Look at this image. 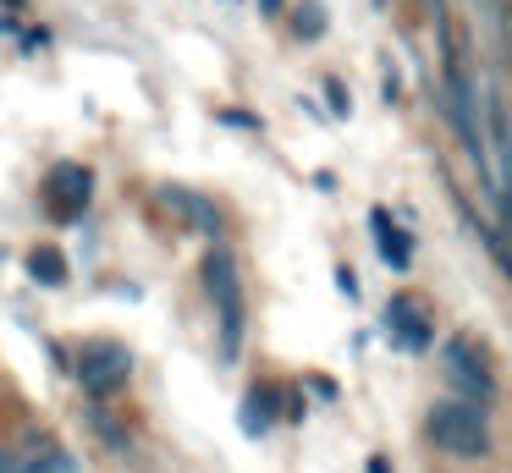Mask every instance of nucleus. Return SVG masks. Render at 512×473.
I'll list each match as a JSON object with an SVG mask.
<instances>
[{
	"mask_svg": "<svg viewBox=\"0 0 512 473\" xmlns=\"http://www.w3.org/2000/svg\"><path fill=\"white\" fill-rule=\"evenodd\" d=\"M424 429H430V440L441 451H452V457H485V446H490L485 418L468 402H435L430 418H424Z\"/></svg>",
	"mask_w": 512,
	"mask_h": 473,
	"instance_id": "f257e3e1",
	"label": "nucleus"
},
{
	"mask_svg": "<svg viewBox=\"0 0 512 473\" xmlns=\"http://www.w3.org/2000/svg\"><path fill=\"white\" fill-rule=\"evenodd\" d=\"M133 374V352L122 347V341H94V347H83V358H78V380H83V391L89 396H105V391H116V385Z\"/></svg>",
	"mask_w": 512,
	"mask_h": 473,
	"instance_id": "f03ea898",
	"label": "nucleus"
},
{
	"mask_svg": "<svg viewBox=\"0 0 512 473\" xmlns=\"http://www.w3.org/2000/svg\"><path fill=\"white\" fill-rule=\"evenodd\" d=\"M441 358H446V374H452L457 391L485 402V396H490V369L479 363V347H468V341H446Z\"/></svg>",
	"mask_w": 512,
	"mask_h": 473,
	"instance_id": "7ed1b4c3",
	"label": "nucleus"
},
{
	"mask_svg": "<svg viewBox=\"0 0 512 473\" xmlns=\"http://www.w3.org/2000/svg\"><path fill=\"white\" fill-rule=\"evenodd\" d=\"M50 193H56L61 220H78L83 209H89V198H94V171H89V165H56Z\"/></svg>",
	"mask_w": 512,
	"mask_h": 473,
	"instance_id": "20e7f679",
	"label": "nucleus"
},
{
	"mask_svg": "<svg viewBox=\"0 0 512 473\" xmlns=\"http://www.w3.org/2000/svg\"><path fill=\"white\" fill-rule=\"evenodd\" d=\"M199 281H204V292H210L215 308H221V303H237V297H243V286H237V259H232L226 248H210V253H204Z\"/></svg>",
	"mask_w": 512,
	"mask_h": 473,
	"instance_id": "39448f33",
	"label": "nucleus"
},
{
	"mask_svg": "<svg viewBox=\"0 0 512 473\" xmlns=\"http://www.w3.org/2000/svg\"><path fill=\"white\" fill-rule=\"evenodd\" d=\"M386 330L397 336V347H402V352H424V347H430V325H424V314L408 303V297H391V308H386Z\"/></svg>",
	"mask_w": 512,
	"mask_h": 473,
	"instance_id": "423d86ee",
	"label": "nucleus"
},
{
	"mask_svg": "<svg viewBox=\"0 0 512 473\" xmlns=\"http://www.w3.org/2000/svg\"><path fill=\"white\" fill-rule=\"evenodd\" d=\"M160 204H166V209H182V220H188V226H199V231H210V237H215V231H221V220H215V209H210V198H199V193H188V187H177V182H166V187H160Z\"/></svg>",
	"mask_w": 512,
	"mask_h": 473,
	"instance_id": "0eeeda50",
	"label": "nucleus"
},
{
	"mask_svg": "<svg viewBox=\"0 0 512 473\" xmlns=\"http://www.w3.org/2000/svg\"><path fill=\"white\" fill-rule=\"evenodd\" d=\"M237 418H243L248 435H270V424H276V385H254L243 396V407H237Z\"/></svg>",
	"mask_w": 512,
	"mask_h": 473,
	"instance_id": "6e6552de",
	"label": "nucleus"
},
{
	"mask_svg": "<svg viewBox=\"0 0 512 473\" xmlns=\"http://www.w3.org/2000/svg\"><path fill=\"white\" fill-rule=\"evenodd\" d=\"M369 226H375V242H380V253H386L391 270H408V264H413V242L386 220V209H375V215H369Z\"/></svg>",
	"mask_w": 512,
	"mask_h": 473,
	"instance_id": "1a4fd4ad",
	"label": "nucleus"
},
{
	"mask_svg": "<svg viewBox=\"0 0 512 473\" xmlns=\"http://www.w3.org/2000/svg\"><path fill=\"white\" fill-rule=\"evenodd\" d=\"M28 275L39 286H67V259L56 248H39V253H28Z\"/></svg>",
	"mask_w": 512,
	"mask_h": 473,
	"instance_id": "9d476101",
	"label": "nucleus"
},
{
	"mask_svg": "<svg viewBox=\"0 0 512 473\" xmlns=\"http://www.w3.org/2000/svg\"><path fill=\"white\" fill-rule=\"evenodd\" d=\"M243 352V297L237 303H221V358L232 363Z\"/></svg>",
	"mask_w": 512,
	"mask_h": 473,
	"instance_id": "9b49d317",
	"label": "nucleus"
},
{
	"mask_svg": "<svg viewBox=\"0 0 512 473\" xmlns=\"http://www.w3.org/2000/svg\"><path fill=\"white\" fill-rule=\"evenodd\" d=\"M292 28H298V39H320L325 33V6L320 0H303V6L292 11Z\"/></svg>",
	"mask_w": 512,
	"mask_h": 473,
	"instance_id": "f8f14e48",
	"label": "nucleus"
},
{
	"mask_svg": "<svg viewBox=\"0 0 512 473\" xmlns=\"http://www.w3.org/2000/svg\"><path fill=\"white\" fill-rule=\"evenodd\" d=\"M34 473H78V462H72V451H61V446H56V451H50V457L34 468Z\"/></svg>",
	"mask_w": 512,
	"mask_h": 473,
	"instance_id": "ddd939ff",
	"label": "nucleus"
},
{
	"mask_svg": "<svg viewBox=\"0 0 512 473\" xmlns=\"http://www.w3.org/2000/svg\"><path fill=\"white\" fill-rule=\"evenodd\" d=\"M0 473H34V468L23 462V451H17V446H0Z\"/></svg>",
	"mask_w": 512,
	"mask_h": 473,
	"instance_id": "4468645a",
	"label": "nucleus"
},
{
	"mask_svg": "<svg viewBox=\"0 0 512 473\" xmlns=\"http://www.w3.org/2000/svg\"><path fill=\"white\" fill-rule=\"evenodd\" d=\"M221 121L237 132H259V116H248V110H221Z\"/></svg>",
	"mask_w": 512,
	"mask_h": 473,
	"instance_id": "2eb2a0df",
	"label": "nucleus"
},
{
	"mask_svg": "<svg viewBox=\"0 0 512 473\" xmlns=\"http://www.w3.org/2000/svg\"><path fill=\"white\" fill-rule=\"evenodd\" d=\"M325 99H331L336 116H347V94H342V83H325Z\"/></svg>",
	"mask_w": 512,
	"mask_h": 473,
	"instance_id": "dca6fc26",
	"label": "nucleus"
},
{
	"mask_svg": "<svg viewBox=\"0 0 512 473\" xmlns=\"http://www.w3.org/2000/svg\"><path fill=\"white\" fill-rule=\"evenodd\" d=\"M259 6H265V17H276V11H281V0H259Z\"/></svg>",
	"mask_w": 512,
	"mask_h": 473,
	"instance_id": "f3484780",
	"label": "nucleus"
},
{
	"mask_svg": "<svg viewBox=\"0 0 512 473\" xmlns=\"http://www.w3.org/2000/svg\"><path fill=\"white\" fill-rule=\"evenodd\" d=\"M6 6H23V0H6Z\"/></svg>",
	"mask_w": 512,
	"mask_h": 473,
	"instance_id": "a211bd4d",
	"label": "nucleus"
}]
</instances>
